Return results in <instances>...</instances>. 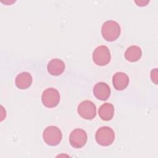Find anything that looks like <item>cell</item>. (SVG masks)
Segmentation results:
<instances>
[{"mask_svg": "<svg viewBox=\"0 0 158 158\" xmlns=\"http://www.w3.org/2000/svg\"><path fill=\"white\" fill-rule=\"evenodd\" d=\"M121 32V28L118 22L114 20L105 22L101 27L102 37L107 41H113L117 40Z\"/></svg>", "mask_w": 158, "mask_h": 158, "instance_id": "cell-1", "label": "cell"}, {"mask_svg": "<svg viewBox=\"0 0 158 158\" xmlns=\"http://www.w3.org/2000/svg\"><path fill=\"white\" fill-rule=\"evenodd\" d=\"M43 138L44 142L49 146H56L59 144L62 138L61 130L56 126H49L46 127L43 133Z\"/></svg>", "mask_w": 158, "mask_h": 158, "instance_id": "cell-2", "label": "cell"}, {"mask_svg": "<svg viewBox=\"0 0 158 158\" xmlns=\"http://www.w3.org/2000/svg\"><path fill=\"white\" fill-rule=\"evenodd\" d=\"M95 138L99 144L103 146H107L114 142L115 133L110 127L104 126L97 130Z\"/></svg>", "mask_w": 158, "mask_h": 158, "instance_id": "cell-3", "label": "cell"}, {"mask_svg": "<svg viewBox=\"0 0 158 158\" xmlns=\"http://www.w3.org/2000/svg\"><path fill=\"white\" fill-rule=\"evenodd\" d=\"M41 101L46 107H54L60 101V94L57 89L54 88H48L43 92Z\"/></svg>", "mask_w": 158, "mask_h": 158, "instance_id": "cell-4", "label": "cell"}, {"mask_svg": "<svg viewBox=\"0 0 158 158\" xmlns=\"http://www.w3.org/2000/svg\"><path fill=\"white\" fill-rule=\"evenodd\" d=\"M111 56L109 48L106 46L97 47L93 53V60L94 62L100 66H104L109 63Z\"/></svg>", "mask_w": 158, "mask_h": 158, "instance_id": "cell-5", "label": "cell"}, {"mask_svg": "<svg viewBox=\"0 0 158 158\" xmlns=\"http://www.w3.org/2000/svg\"><path fill=\"white\" fill-rule=\"evenodd\" d=\"M77 112L82 118L91 120L94 118L96 115V107L92 101L85 100L79 104Z\"/></svg>", "mask_w": 158, "mask_h": 158, "instance_id": "cell-6", "label": "cell"}, {"mask_svg": "<svg viewBox=\"0 0 158 158\" xmlns=\"http://www.w3.org/2000/svg\"><path fill=\"white\" fill-rule=\"evenodd\" d=\"M88 136L86 132L81 128H75L72 131L69 136V142L75 148H81L86 144Z\"/></svg>", "mask_w": 158, "mask_h": 158, "instance_id": "cell-7", "label": "cell"}, {"mask_svg": "<svg viewBox=\"0 0 158 158\" xmlns=\"http://www.w3.org/2000/svg\"><path fill=\"white\" fill-rule=\"evenodd\" d=\"M93 94L98 99L107 100L110 94V87L104 82H98L93 88Z\"/></svg>", "mask_w": 158, "mask_h": 158, "instance_id": "cell-8", "label": "cell"}, {"mask_svg": "<svg viewBox=\"0 0 158 158\" xmlns=\"http://www.w3.org/2000/svg\"><path fill=\"white\" fill-rule=\"evenodd\" d=\"M129 83V77L124 72H118L115 73L112 77V84L117 90L125 89Z\"/></svg>", "mask_w": 158, "mask_h": 158, "instance_id": "cell-9", "label": "cell"}, {"mask_svg": "<svg viewBox=\"0 0 158 158\" xmlns=\"http://www.w3.org/2000/svg\"><path fill=\"white\" fill-rule=\"evenodd\" d=\"M64 62L58 58L51 59L48 64L47 69L48 72L52 75L57 76L60 75L65 69Z\"/></svg>", "mask_w": 158, "mask_h": 158, "instance_id": "cell-10", "label": "cell"}, {"mask_svg": "<svg viewBox=\"0 0 158 158\" xmlns=\"http://www.w3.org/2000/svg\"><path fill=\"white\" fill-rule=\"evenodd\" d=\"M32 77L27 72H23L19 73L15 78V85L21 89H25L30 87L32 83Z\"/></svg>", "mask_w": 158, "mask_h": 158, "instance_id": "cell-11", "label": "cell"}, {"mask_svg": "<svg viewBox=\"0 0 158 158\" xmlns=\"http://www.w3.org/2000/svg\"><path fill=\"white\" fill-rule=\"evenodd\" d=\"M98 114L101 118L105 121L111 120L114 114V106L109 102L102 104L98 110Z\"/></svg>", "mask_w": 158, "mask_h": 158, "instance_id": "cell-12", "label": "cell"}, {"mask_svg": "<svg viewBox=\"0 0 158 158\" xmlns=\"http://www.w3.org/2000/svg\"><path fill=\"white\" fill-rule=\"evenodd\" d=\"M142 56V51L138 46H131L125 52V59L130 62L138 60Z\"/></svg>", "mask_w": 158, "mask_h": 158, "instance_id": "cell-13", "label": "cell"}, {"mask_svg": "<svg viewBox=\"0 0 158 158\" xmlns=\"http://www.w3.org/2000/svg\"><path fill=\"white\" fill-rule=\"evenodd\" d=\"M157 69H154L151 70V78L152 81H154L156 84H157Z\"/></svg>", "mask_w": 158, "mask_h": 158, "instance_id": "cell-14", "label": "cell"}]
</instances>
